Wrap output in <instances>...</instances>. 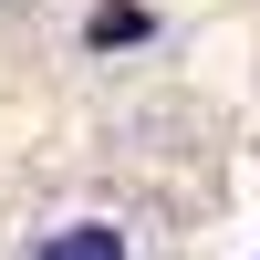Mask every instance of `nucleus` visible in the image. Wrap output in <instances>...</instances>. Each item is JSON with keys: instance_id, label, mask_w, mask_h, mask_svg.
<instances>
[{"instance_id": "obj_1", "label": "nucleus", "mask_w": 260, "mask_h": 260, "mask_svg": "<svg viewBox=\"0 0 260 260\" xmlns=\"http://www.w3.org/2000/svg\"><path fill=\"white\" fill-rule=\"evenodd\" d=\"M31 260H136V229L125 219H62V229H42Z\"/></svg>"}, {"instance_id": "obj_2", "label": "nucleus", "mask_w": 260, "mask_h": 260, "mask_svg": "<svg viewBox=\"0 0 260 260\" xmlns=\"http://www.w3.org/2000/svg\"><path fill=\"white\" fill-rule=\"evenodd\" d=\"M156 31V11H136V0H104L94 21H83V42H94V52H125V42H146Z\"/></svg>"}]
</instances>
